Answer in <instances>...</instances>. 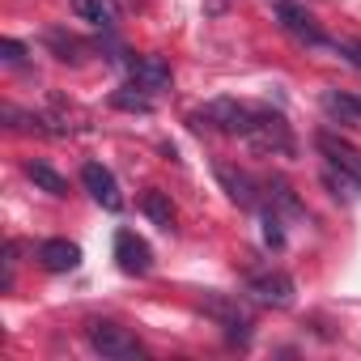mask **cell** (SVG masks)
<instances>
[{"mask_svg":"<svg viewBox=\"0 0 361 361\" xmlns=\"http://www.w3.org/2000/svg\"><path fill=\"white\" fill-rule=\"evenodd\" d=\"M255 115H259V106H251V102L213 98L209 106H200V111L192 115V128H217V132H226V136H243V140H247Z\"/></svg>","mask_w":361,"mask_h":361,"instance_id":"1","label":"cell"},{"mask_svg":"<svg viewBox=\"0 0 361 361\" xmlns=\"http://www.w3.org/2000/svg\"><path fill=\"white\" fill-rule=\"evenodd\" d=\"M247 145H251L255 153L293 157V132H289V123H285L281 115H272V111H259V115H255V123H251V132H247Z\"/></svg>","mask_w":361,"mask_h":361,"instance_id":"2","label":"cell"},{"mask_svg":"<svg viewBox=\"0 0 361 361\" xmlns=\"http://www.w3.org/2000/svg\"><path fill=\"white\" fill-rule=\"evenodd\" d=\"M272 18H276V26H281L293 43H302V47H323V43H327L323 30H319V22L298 5V0H272Z\"/></svg>","mask_w":361,"mask_h":361,"instance_id":"3","label":"cell"},{"mask_svg":"<svg viewBox=\"0 0 361 361\" xmlns=\"http://www.w3.org/2000/svg\"><path fill=\"white\" fill-rule=\"evenodd\" d=\"M90 344H94V353H102V357H111V361H136L145 348L136 344V336H128L123 327H115V323H90Z\"/></svg>","mask_w":361,"mask_h":361,"instance_id":"4","label":"cell"},{"mask_svg":"<svg viewBox=\"0 0 361 361\" xmlns=\"http://www.w3.org/2000/svg\"><path fill=\"white\" fill-rule=\"evenodd\" d=\"M81 183H85V192H90L106 213H119V209H123L119 183H115V174H111L102 161H85V166H81Z\"/></svg>","mask_w":361,"mask_h":361,"instance_id":"5","label":"cell"},{"mask_svg":"<svg viewBox=\"0 0 361 361\" xmlns=\"http://www.w3.org/2000/svg\"><path fill=\"white\" fill-rule=\"evenodd\" d=\"M115 259H119V268L128 276H145L153 268V251H149V243L136 230H119L115 234Z\"/></svg>","mask_w":361,"mask_h":361,"instance_id":"6","label":"cell"},{"mask_svg":"<svg viewBox=\"0 0 361 361\" xmlns=\"http://www.w3.org/2000/svg\"><path fill=\"white\" fill-rule=\"evenodd\" d=\"M314 145H319V153L327 157V166L344 170L348 178H357V183H361V149H353V145H348V140H340L336 132H319V136H314Z\"/></svg>","mask_w":361,"mask_h":361,"instance_id":"7","label":"cell"},{"mask_svg":"<svg viewBox=\"0 0 361 361\" xmlns=\"http://www.w3.org/2000/svg\"><path fill=\"white\" fill-rule=\"evenodd\" d=\"M213 174L221 178L226 196H230L238 209H255V204H259V183H255L251 174H243V170H234V166H226V161H213Z\"/></svg>","mask_w":361,"mask_h":361,"instance_id":"8","label":"cell"},{"mask_svg":"<svg viewBox=\"0 0 361 361\" xmlns=\"http://www.w3.org/2000/svg\"><path fill=\"white\" fill-rule=\"evenodd\" d=\"M247 293L264 306H289L293 302V281L285 272H259L247 281Z\"/></svg>","mask_w":361,"mask_h":361,"instance_id":"9","label":"cell"},{"mask_svg":"<svg viewBox=\"0 0 361 361\" xmlns=\"http://www.w3.org/2000/svg\"><path fill=\"white\" fill-rule=\"evenodd\" d=\"M200 310H204V314H213L217 323H226V327H230V336L247 340V327H251V319H247V310H243L238 302H230V298H221V293H209V298L200 302Z\"/></svg>","mask_w":361,"mask_h":361,"instance_id":"10","label":"cell"},{"mask_svg":"<svg viewBox=\"0 0 361 361\" xmlns=\"http://www.w3.org/2000/svg\"><path fill=\"white\" fill-rule=\"evenodd\" d=\"M39 264H43L47 272H73V268L81 264V247L68 243V238H47V243L39 247Z\"/></svg>","mask_w":361,"mask_h":361,"instance_id":"11","label":"cell"},{"mask_svg":"<svg viewBox=\"0 0 361 361\" xmlns=\"http://www.w3.org/2000/svg\"><path fill=\"white\" fill-rule=\"evenodd\" d=\"M128 68H132V81H136L140 90H166V85H170V68H166L161 56H140V60H132Z\"/></svg>","mask_w":361,"mask_h":361,"instance_id":"12","label":"cell"},{"mask_svg":"<svg viewBox=\"0 0 361 361\" xmlns=\"http://www.w3.org/2000/svg\"><path fill=\"white\" fill-rule=\"evenodd\" d=\"M323 111H327L331 119L348 123V128L361 123V102H357L353 94H336V90H327V94H323Z\"/></svg>","mask_w":361,"mask_h":361,"instance_id":"13","label":"cell"},{"mask_svg":"<svg viewBox=\"0 0 361 361\" xmlns=\"http://www.w3.org/2000/svg\"><path fill=\"white\" fill-rule=\"evenodd\" d=\"M26 178H30L35 188H43L47 196H68V178L56 174L47 161H26Z\"/></svg>","mask_w":361,"mask_h":361,"instance_id":"14","label":"cell"},{"mask_svg":"<svg viewBox=\"0 0 361 361\" xmlns=\"http://www.w3.org/2000/svg\"><path fill=\"white\" fill-rule=\"evenodd\" d=\"M77 18H81V22H94V26H102V30H111V26L119 22V5H115V0H77Z\"/></svg>","mask_w":361,"mask_h":361,"instance_id":"15","label":"cell"},{"mask_svg":"<svg viewBox=\"0 0 361 361\" xmlns=\"http://www.w3.org/2000/svg\"><path fill=\"white\" fill-rule=\"evenodd\" d=\"M140 209H145V217H149L153 226L174 230V204L166 200V192H145V196H140Z\"/></svg>","mask_w":361,"mask_h":361,"instance_id":"16","label":"cell"},{"mask_svg":"<svg viewBox=\"0 0 361 361\" xmlns=\"http://www.w3.org/2000/svg\"><path fill=\"white\" fill-rule=\"evenodd\" d=\"M111 106H115V111H136V115H149V111H153V102H149V94H140V85L115 90V94H111Z\"/></svg>","mask_w":361,"mask_h":361,"instance_id":"17","label":"cell"},{"mask_svg":"<svg viewBox=\"0 0 361 361\" xmlns=\"http://www.w3.org/2000/svg\"><path fill=\"white\" fill-rule=\"evenodd\" d=\"M47 47H51L64 64H77V60H81V51H85V47H81L73 35H64V30H51V35H47Z\"/></svg>","mask_w":361,"mask_h":361,"instance_id":"18","label":"cell"},{"mask_svg":"<svg viewBox=\"0 0 361 361\" xmlns=\"http://www.w3.org/2000/svg\"><path fill=\"white\" fill-rule=\"evenodd\" d=\"M264 192H268V200H272V204H281L289 217H302V204H298V196H293V192L281 183V178H268V183H264Z\"/></svg>","mask_w":361,"mask_h":361,"instance_id":"19","label":"cell"},{"mask_svg":"<svg viewBox=\"0 0 361 361\" xmlns=\"http://www.w3.org/2000/svg\"><path fill=\"white\" fill-rule=\"evenodd\" d=\"M264 238H268V247H285V230H281L276 209H264Z\"/></svg>","mask_w":361,"mask_h":361,"instance_id":"20","label":"cell"},{"mask_svg":"<svg viewBox=\"0 0 361 361\" xmlns=\"http://www.w3.org/2000/svg\"><path fill=\"white\" fill-rule=\"evenodd\" d=\"M0 60L5 64H26V47L18 39H0Z\"/></svg>","mask_w":361,"mask_h":361,"instance_id":"21","label":"cell"},{"mask_svg":"<svg viewBox=\"0 0 361 361\" xmlns=\"http://www.w3.org/2000/svg\"><path fill=\"white\" fill-rule=\"evenodd\" d=\"M336 51H340L353 68H361V39H344V43H336Z\"/></svg>","mask_w":361,"mask_h":361,"instance_id":"22","label":"cell"},{"mask_svg":"<svg viewBox=\"0 0 361 361\" xmlns=\"http://www.w3.org/2000/svg\"><path fill=\"white\" fill-rule=\"evenodd\" d=\"M234 0H204V18H226Z\"/></svg>","mask_w":361,"mask_h":361,"instance_id":"23","label":"cell"},{"mask_svg":"<svg viewBox=\"0 0 361 361\" xmlns=\"http://www.w3.org/2000/svg\"><path fill=\"white\" fill-rule=\"evenodd\" d=\"M357 102H361V98H357Z\"/></svg>","mask_w":361,"mask_h":361,"instance_id":"24","label":"cell"}]
</instances>
